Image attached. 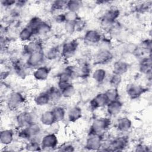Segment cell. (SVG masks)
<instances>
[{
    "instance_id": "36",
    "label": "cell",
    "mask_w": 152,
    "mask_h": 152,
    "mask_svg": "<svg viewBox=\"0 0 152 152\" xmlns=\"http://www.w3.org/2000/svg\"><path fill=\"white\" fill-rule=\"evenodd\" d=\"M67 1L59 0L55 1L52 2L51 5V10L52 12H59L64 9H66Z\"/></svg>"
},
{
    "instance_id": "1",
    "label": "cell",
    "mask_w": 152,
    "mask_h": 152,
    "mask_svg": "<svg viewBox=\"0 0 152 152\" xmlns=\"http://www.w3.org/2000/svg\"><path fill=\"white\" fill-rule=\"evenodd\" d=\"M111 124V121L109 118L101 117L95 119L90 127L88 134H102L107 129Z\"/></svg>"
},
{
    "instance_id": "22",
    "label": "cell",
    "mask_w": 152,
    "mask_h": 152,
    "mask_svg": "<svg viewBox=\"0 0 152 152\" xmlns=\"http://www.w3.org/2000/svg\"><path fill=\"white\" fill-rule=\"evenodd\" d=\"M83 116V111L80 107L75 106L71 107L68 113L67 118L70 122H75L81 118Z\"/></svg>"
},
{
    "instance_id": "2",
    "label": "cell",
    "mask_w": 152,
    "mask_h": 152,
    "mask_svg": "<svg viewBox=\"0 0 152 152\" xmlns=\"http://www.w3.org/2000/svg\"><path fill=\"white\" fill-rule=\"evenodd\" d=\"M120 15V10L116 7H111L105 11L101 18L103 26L109 29L111 25L115 23Z\"/></svg>"
},
{
    "instance_id": "9",
    "label": "cell",
    "mask_w": 152,
    "mask_h": 152,
    "mask_svg": "<svg viewBox=\"0 0 152 152\" xmlns=\"http://www.w3.org/2000/svg\"><path fill=\"white\" fill-rule=\"evenodd\" d=\"M78 47L77 40H72L65 43L61 48V56L67 59L72 58L76 53Z\"/></svg>"
},
{
    "instance_id": "44",
    "label": "cell",
    "mask_w": 152,
    "mask_h": 152,
    "mask_svg": "<svg viewBox=\"0 0 152 152\" xmlns=\"http://www.w3.org/2000/svg\"><path fill=\"white\" fill-rule=\"evenodd\" d=\"M149 148L147 145H144V144H139L138 145H137V146L135 147V151H143V152H147V151H149Z\"/></svg>"
},
{
    "instance_id": "8",
    "label": "cell",
    "mask_w": 152,
    "mask_h": 152,
    "mask_svg": "<svg viewBox=\"0 0 152 152\" xmlns=\"http://www.w3.org/2000/svg\"><path fill=\"white\" fill-rule=\"evenodd\" d=\"M34 115L30 111H22L15 118V122L18 128H24L34 122Z\"/></svg>"
},
{
    "instance_id": "5",
    "label": "cell",
    "mask_w": 152,
    "mask_h": 152,
    "mask_svg": "<svg viewBox=\"0 0 152 152\" xmlns=\"http://www.w3.org/2000/svg\"><path fill=\"white\" fill-rule=\"evenodd\" d=\"M103 145V136L100 134H88L86 141L85 148L88 150L97 151Z\"/></svg>"
},
{
    "instance_id": "17",
    "label": "cell",
    "mask_w": 152,
    "mask_h": 152,
    "mask_svg": "<svg viewBox=\"0 0 152 152\" xmlns=\"http://www.w3.org/2000/svg\"><path fill=\"white\" fill-rule=\"evenodd\" d=\"M107 113L110 116L118 115L121 112L123 107L122 102L119 99L109 102L106 106Z\"/></svg>"
},
{
    "instance_id": "16",
    "label": "cell",
    "mask_w": 152,
    "mask_h": 152,
    "mask_svg": "<svg viewBox=\"0 0 152 152\" xmlns=\"http://www.w3.org/2000/svg\"><path fill=\"white\" fill-rule=\"evenodd\" d=\"M50 72V68L46 65L40 66L34 69L33 76L37 81H45L49 77Z\"/></svg>"
},
{
    "instance_id": "18",
    "label": "cell",
    "mask_w": 152,
    "mask_h": 152,
    "mask_svg": "<svg viewBox=\"0 0 152 152\" xmlns=\"http://www.w3.org/2000/svg\"><path fill=\"white\" fill-rule=\"evenodd\" d=\"M129 68V64L123 60L116 61L113 65V73L122 76L126 73Z\"/></svg>"
},
{
    "instance_id": "24",
    "label": "cell",
    "mask_w": 152,
    "mask_h": 152,
    "mask_svg": "<svg viewBox=\"0 0 152 152\" xmlns=\"http://www.w3.org/2000/svg\"><path fill=\"white\" fill-rule=\"evenodd\" d=\"M40 122L42 125L46 126H50L56 123V121L51 110H46L41 114L40 116Z\"/></svg>"
},
{
    "instance_id": "42",
    "label": "cell",
    "mask_w": 152,
    "mask_h": 152,
    "mask_svg": "<svg viewBox=\"0 0 152 152\" xmlns=\"http://www.w3.org/2000/svg\"><path fill=\"white\" fill-rule=\"evenodd\" d=\"M54 20L55 21L56 23H59V24L65 23L66 22L65 14L64 13H58V14H57L54 17Z\"/></svg>"
},
{
    "instance_id": "28",
    "label": "cell",
    "mask_w": 152,
    "mask_h": 152,
    "mask_svg": "<svg viewBox=\"0 0 152 152\" xmlns=\"http://www.w3.org/2000/svg\"><path fill=\"white\" fill-rule=\"evenodd\" d=\"M46 59L49 61H53L57 59L59 55H61V49L58 46H53L49 48L45 52Z\"/></svg>"
},
{
    "instance_id": "29",
    "label": "cell",
    "mask_w": 152,
    "mask_h": 152,
    "mask_svg": "<svg viewBox=\"0 0 152 152\" xmlns=\"http://www.w3.org/2000/svg\"><path fill=\"white\" fill-rule=\"evenodd\" d=\"M56 122L62 121L66 116V112L64 107L61 106H54L51 110Z\"/></svg>"
},
{
    "instance_id": "21",
    "label": "cell",
    "mask_w": 152,
    "mask_h": 152,
    "mask_svg": "<svg viewBox=\"0 0 152 152\" xmlns=\"http://www.w3.org/2000/svg\"><path fill=\"white\" fill-rule=\"evenodd\" d=\"M132 127V121L127 117L119 118L116 122V128L120 132H128Z\"/></svg>"
},
{
    "instance_id": "46",
    "label": "cell",
    "mask_w": 152,
    "mask_h": 152,
    "mask_svg": "<svg viewBox=\"0 0 152 152\" xmlns=\"http://www.w3.org/2000/svg\"><path fill=\"white\" fill-rule=\"evenodd\" d=\"M27 3V1H16V3H15V6L18 8H21L23 7H24L26 4Z\"/></svg>"
},
{
    "instance_id": "19",
    "label": "cell",
    "mask_w": 152,
    "mask_h": 152,
    "mask_svg": "<svg viewBox=\"0 0 152 152\" xmlns=\"http://www.w3.org/2000/svg\"><path fill=\"white\" fill-rule=\"evenodd\" d=\"M140 72L151 77V55L142 58L139 64Z\"/></svg>"
},
{
    "instance_id": "38",
    "label": "cell",
    "mask_w": 152,
    "mask_h": 152,
    "mask_svg": "<svg viewBox=\"0 0 152 152\" xmlns=\"http://www.w3.org/2000/svg\"><path fill=\"white\" fill-rule=\"evenodd\" d=\"M122 82V76L115 74H112L109 79V83L111 87L118 88Z\"/></svg>"
},
{
    "instance_id": "37",
    "label": "cell",
    "mask_w": 152,
    "mask_h": 152,
    "mask_svg": "<svg viewBox=\"0 0 152 152\" xmlns=\"http://www.w3.org/2000/svg\"><path fill=\"white\" fill-rule=\"evenodd\" d=\"M42 21L43 20L39 17H33L28 21L26 26L28 27L29 28H30L33 31L34 34V32L36 30L40 24V23L42 22Z\"/></svg>"
},
{
    "instance_id": "41",
    "label": "cell",
    "mask_w": 152,
    "mask_h": 152,
    "mask_svg": "<svg viewBox=\"0 0 152 152\" xmlns=\"http://www.w3.org/2000/svg\"><path fill=\"white\" fill-rule=\"evenodd\" d=\"M141 48L147 51L151 52V41L150 39L144 40L141 43Z\"/></svg>"
},
{
    "instance_id": "27",
    "label": "cell",
    "mask_w": 152,
    "mask_h": 152,
    "mask_svg": "<svg viewBox=\"0 0 152 152\" xmlns=\"http://www.w3.org/2000/svg\"><path fill=\"white\" fill-rule=\"evenodd\" d=\"M34 36V34L33 31L27 26L23 28L20 31L18 34V37L20 40L25 43L32 40V38Z\"/></svg>"
},
{
    "instance_id": "11",
    "label": "cell",
    "mask_w": 152,
    "mask_h": 152,
    "mask_svg": "<svg viewBox=\"0 0 152 152\" xmlns=\"http://www.w3.org/2000/svg\"><path fill=\"white\" fill-rule=\"evenodd\" d=\"M147 91V88L141 85L137 84H130L126 88L128 96L132 100H135L141 97Z\"/></svg>"
},
{
    "instance_id": "30",
    "label": "cell",
    "mask_w": 152,
    "mask_h": 152,
    "mask_svg": "<svg viewBox=\"0 0 152 152\" xmlns=\"http://www.w3.org/2000/svg\"><path fill=\"white\" fill-rule=\"evenodd\" d=\"M46 91L50 97V102H58L62 97L61 91L58 87L52 86Z\"/></svg>"
},
{
    "instance_id": "45",
    "label": "cell",
    "mask_w": 152,
    "mask_h": 152,
    "mask_svg": "<svg viewBox=\"0 0 152 152\" xmlns=\"http://www.w3.org/2000/svg\"><path fill=\"white\" fill-rule=\"evenodd\" d=\"M16 1L14 0H5L1 1V4L5 7H10L12 5H15Z\"/></svg>"
},
{
    "instance_id": "40",
    "label": "cell",
    "mask_w": 152,
    "mask_h": 152,
    "mask_svg": "<svg viewBox=\"0 0 152 152\" xmlns=\"http://www.w3.org/2000/svg\"><path fill=\"white\" fill-rule=\"evenodd\" d=\"M76 21H75V22H65L64 23L65 30L68 33L72 34L73 33L77 31Z\"/></svg>"
},
{
    "instance_id": "7",
    "label": "cell",
    "mask_w": 152,
    "mask_h": 152,
    "mask_svg": "<svg viewBox=\"0 0 152 152\" xmlns=\"http://www.w3.org/2000/svg\"><path fill=\"white\" fill-rule=\"evenodd\" d=\"M58 138L55 133H48L45 135L40 140V145L42 150H52L57 147Z\"/></svg>"
},
{
    "instance_id": "3",
    "label": "cell",
    "mask_w": 152,
    "mask_h": 152,
    "mask_svg": "<svg viewBox=\"0 0 152 152\" xmlns=\"http://www.w3.org/2000/svg\"><path fill=\"white\" fill-rule=\"evenodd\" d=\"M46 59L45 52L40 51L28 55L25 64L28 68L34 69L42 66Z\"/></svg>"
},
{
    "instance_id": "25",
    "label": "cell",
    "mask_w": 152,
    "mask_h": 152,
    "mask_svg": "<svg viewBox=\"0 0 152 152\" xmlns=\"http://www.w3.org/2000/svg\"><path fill=\"white\" fill-rule=\"evenodd\" d=\"M58 87L60 89L61 91L62 97L70 98L72 97L76 93L75 88L71 83L59 86H58Z\"/></svg>"
},
{
    "instance_id": "32",
    "label": "cell",
    "mask_w": 152,
    "mask_h": 152,
    "mask_svg": "<svg viewBox=\"0 0 152 152\" xmlns=\"http://www.w3.org/2000/svg\"><path fill=\"white\" fill-rule=\"evenodd\" d=\"M83 2L78 0H70L67 1L66 9L67 11L77 12L81 8L83 7Z\"/></svg>"
},
{
    "instance_id": "13",
    "label": "cell",
    "mask_w": 152,
    "mask_h": 152,
    "mask_svg": "<svg viewBox=\"0 0 152 152\" xmlns=\"http://www.w3.org/2000/svg\"><path fill=\"white\" fill-rule=\"evenodd\" d=\"M100 33L96 30H88L84 35V42L88 45L99 44L102 39Z\"/></svg>"
},
{
    "instance_id": "23",
    "label": "cell",
    "mask_w": 152,
    "mask_h": 152,
    "mask_svg": "<svg viewBox=\"0 0 152 152\" xmlns=\"http://www.w3.org/2000/svg\"><path fill=\"white\" fill-rule=\"evenodd\" d=\"M13 70L16 75L21 78H24L27 75V69L28 68L25 64H23L20 59L15 60L12 64Z\"/></svg>"
},
{
    "instance_id": "14",
    "label": "cell",
    "mask_w": 152,
    "mask_h": 152,
    "mask_svg": "<svg viewBox=\"0 0 152 152\" xmlns=\"http://www.w3.org/2000/svg\"><path fill=\"white\" fill-rule=\"evenodd\" d=\"M43 51V46L41 41L39 40H32L26 43L23 46V52L27 56L34 52Z\"/></svg>"
},
{
    "instance_id": "6",
    "label": "cell",
    "mask_w": 152,
    "mask_h": 152,
    "mask_svg": "<svg viewBox=\"0 0 152 152\" xmlns=\"http://www.w3.org/2000/svg\"><path fill=\"white\" fill-rule=\"evenodd\" d=\"M128 138L126 136H120L111 140L105 150L111 151H122L128 144Z\"/></svg>"
},
{
    "instance_id": "31",
    "label": "cell",
    "mask_w": 152,
    "mask_h": 152,
    "mask_svg": "<svg viewBox=\"0 0 152 152\" xmlns=\"http://www.w3.org/2000/svg\"><path fill=\"white\" fill-rule=\"evenodd\" d=\"M107 76L106 71L103 68H97L92 73V78L97 83H102Z\"/></svg>"
},
{
    "instance_id": "39",
    "label": "cell",
    "mask_w": 152,
    "mask_h": 152,
    "mask_svg": "<svg viewBox=\"0 0 152 152\" xmlns=\"http://www.w3.org/2000/svg\"><path fill=\"white\" fill-rule=\"evenodd\" d=\"M64 14L65 16L66 22H75L80 18V17L78 15L77 12L67 11Z\"/></svg>"
},
{
    "instance_id": "20",
    "label": "cell",
    "mask_w": 152,
    "mask_h": 152,
    "mask_svg": "<svg viewBox=\"0 0 152 152\" xmlns=\"http://www.w3.org/2000/svg\"><path fill=\"white\" fill-rule=\"evenodd\" d=\"M14 132L11 129L2 130L0 133V142L4 146L10 145L14 141Z\"/></svg>"
},
{
    "instance_id": "33",
    "label": "cell",
    "mask_w": 152,
    "mask_h": 152,
    "mask_svg": "<svg viewBox=\"0 0 152 152\" xmlns=\"http://www.w3.org/2000/svg\"><path fill=\"white\" fill-rule=\"evenodd\" d=\"M51 30L50 24L45 21H42L34 32V35H45L49 33Z\"/></svg>"
},
{
    "instance_id": "12",
    "label": "cell",
    "mask_w": 152,
    "mask_h": 152,
    "mask_svg": "<svg viewBox=\"0 0 152 152\" xmlns=\"http://www.w3.org/2000/svg\"><path fill=\"white\" fill-rule=\"evenodd\" d=\"M109 100L104 93H99L97 94L90 102V107L93 110L98 109L106 107Z\"/></svg>"
},
{
    "instance_id": "43",
    "label": "cell",
    "mask_w": 152,
    "mask_h": 152,
    "mask_svg": "<svg viewBox=\"0 0 152 152\" xmlns=\"http://www.w3.org/2000/svg\"><path fill=\"white\" fill-rule=\"evenodd\" d=\"M58 151H74L75 150L74 147L71 144H64L60 147H59Z\"/></svg>"
},
{
    "instance_id": "4",
    "label": "cell",
    "mask_w": 152,
    "mask_h": 152,
    "mask_svg": "<svg viewBox=\"0 0 152 152\" xmlns=\"http://www.w3.org/2000/svg\"><path fill=\"white\" fill-rule=\"evenodd\" d=\"M26 98L23 93L17 91L11 92L7 98V104L11 109H16L24 104Z\"/></svg>"
},
{
    "instance_id": "35",
    "label": "cell",
    "mask_w": 152,
    "mask_h": 152,
    "mask_svg": "<svg viewBox=\"0 0 152 152\" xmlns=\"http://www.w3.org/2000/svg\"><path fill=\"white\" fill-rule=\"evenodd\" d=\"M104 93L106 94L109 102L118 100L119 98V93L117 88L110 87Z\"/></svg>"
},
{
    "instance_id": "10",
    "label": "cell",
    "mask_w": 152,
    "mask_h": 152,
    "mask_svg": "<svg viewBox=\"0 0 152 152\" xmlns=\"http://www.w3.org/2000/svg\"><path fill=\"white\" fill-rule=\"evenodd\" d=\"M113 59V54L110 49H100L95 55L94 62L99 65H105L110 63Z\"/></svg>"
},
{
    "instance_id": "34",
    "label": "cell",
    "mask_w": 152,
    "mask_h": 152,
    "mask_svg": "<svg viewBox=\"0 0 152 152\" xmlns=\"http://www.w3.org/2000/svg\"><path fill=\"white\" fill-rule=\"evenodd\" d=\"M25 149L28 151H38L42 150L40 141H38L37 139L28 141V142L25 145Z\"/></svg>"
},
{
    "instance_id": "26",
    "label": "cell",
    "mask_w": 152,
    "mask_h": 152,
    "mask_svg": "<svg viewBox=\"0 0 152 152\" xmlns=\"http://www.w3.org/2000/svg\"><path fill=\"white\" fill-rule=\"evenodd\" d=\"M34 103L37 106H45L50 102V97L48 92L44 91L39 93L34 99Z\"/></svg>"
},
{
    "instance_id": "15",
    "label": "cell",
    "mask_w": 152,
    "mask_h": 152,
    "mask_svg": "<svg viewBox=\"0 0 152 152\" xmlns=\"http://www.w3.org/2000/svg\"><path fill=\"white\" fill-rule=\"evenodd\" d=\"M24 128L25 129L27 134L28 141L30 140L36 139L41 135L42 132V128L41 125L36 121L31 122Z\"/></svg>"
}]
</instances>
